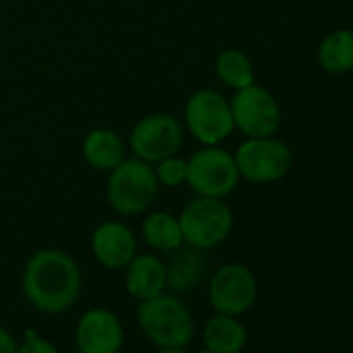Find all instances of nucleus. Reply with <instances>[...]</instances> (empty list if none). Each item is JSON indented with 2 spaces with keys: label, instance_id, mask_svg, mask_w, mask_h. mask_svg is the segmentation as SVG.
<instances>
[{
  "label": "nucleus",
  "instance_id": "f257e3e1",
  "mask_svg": "<svg viewBox=\"0 0 353 353\" xmlns=\"http://www.w3.org/2000/svg\"><path fill=\"white\" fill-rule=\"evenodd\" d=\"M23 291L38 310L59 314L79 297L81 272L69 254L42 250L26 266Z\"/></svg>",
  "mask_w": 353,
  "mask_h": 353
},
{
  "label": "nucleus",
  "instance_id": "f03ea898",
  "mask_svg": "<svg viewBox=\"0 0 353 353\" xmlns=\"http://www.w3.org/2000/svg\"><path fill=\"white\" fill-rule=\"evenodd\" d=\"M137 318L143 332L158 347H183L194 334V324L188 307L170 295L143 299L137 307Z\"/></svg>",
  "mask_w": 353,
  "mask_h": 353
},
{
  "label": "nucleus",
  "instance_id": "7ed1b4c3",
  "mask_svg": "<svg viewBox=\"0 0 353 353\" xmlns=\"http://www.w3.org/2000/svg\"><path fill=\"white\" fill-rule=\"evenodd\" d=\"M158 190V179L152 166L141 158L123 160L110 170L108 202L121 214H139L150 208Z\"/></svg>",
  "mask_w": 353,
  "mask_h": 353
},
{
  "label": "nucleus",
  "instance_id": "20e7f679",
  "mask_svg": "<svg viewBox=\"0 0 353 353\" xmlns=\"http://www.w3.org/2000/svg\"><path fill=\"white\" fill-rule=\"evenodd\" d=\"M183 241L196 250H210L227 239L233 227L231 208L221 198L200 196L188 204L179 216Z\"/></svg>",
  "mask_w": 353,
  "mask_h": 353
},
{
  "label": "nucleus",
  "instance_id": "39448f33",
  "mask_svg": "<svg viewBox=\"0 0 353 353\" xmlns=\"http://www.w3.org/2000/svg\"><path fill=\"white\" fill-rule=\"evenodd\" d=\"M185 181L204 198H225L239 181L235 156L221 148H204L188 160Z\"/></svg>",
  "mask_w": 353,
  "mask_h": 353
},
{
  "label": "nucleus",
  "instance_id": "423d86ee",
  "mask_svg": "<svg viewBox=\"0 0 353 353\" xmlns=\"http://www.w3.org/2000/svg\"><path fill=\"white\" fill-rule=\"evenodd\" d=\"M237 170L254 183H270L285 176L291 168V150L272 137H250L235 154Z\"/></svg>",
  "mask_w": 353,
  "mask_h": 353
},
{
  "label": "nucleus",
  "instance_id": "0eeeda50",
  "mask_svg": "<svg viewBox=\"0 0 353 353\" xmlns=\"http://www.w3.org/2000/svg\"><path fill=\"white\" fill-rule=\"evenodd\" d=\"M185 123L192 135L206 145L227 139L235 127L231 104L214 90H202L190 98L185 106Z\"/></svg>",
  "mask_w": 353,
  "mask_h": 353
},
{
  "label": "nucleus",
  "instance_id": "6e6552de",
  "mask_svg": "<svg viewBox=\"0 0 353 353\" xmlns=\"http://www.w3.org/2000/svg\"><path fill=\"white\" fill-rule=\"evenodd\" d=\"M233 123L248 137H270L281 125V108L270 92L252 83L237 90L229 102Z\"/></svg>",
  "mask_w": 353,
  "mask_h": 353
},
{
  "label": "nucleus",
  "instance_id": "1a4fd4ad",
  "mask_svg": "<svg viewBox=\"0 0 353 353\" xmlns=\"http://www.w3.org/2000/svg\"><path fill=\"white\" fill-rule=\"evenodd\" d=\"M183 129L170 114H150L141 119L131 131L129 143L137 158L145 162H160L174 156L181 148Z\"/></svg>",
  "mask_w": 353,
  "mask_h": 353
},
{
  "label": "nucleus",
  "instance_id": "9d476101",
  "mask_svg": "<svg viewBox=\"0 0 353 353\" xmlns=\"http://www.w3.org/2000/svg\"><path fill=\"white\" fill-rule=\"evenodd\" d=\"M258 295L256 276L241 264L223 266L210 283V301L219 314L239 316L245 314Z\"/></svg>",
  "mask_w": 353,
  "mask_h": 353
},
{
  "label": "nucleus",
  "instance_id": "9b49d317",
  "mask_svg": "<svg viewBox=\"0 0 353 353\" xmlns=\"http://www.w3.org/2000/svg\"><path fill=\"white\" fill-rule=\"evenodd\" d=\"M123 326L108 310H90L77 326L79 353H119Z\"/></svg>",
  "mask_w": 353,
  "mask_h": 353
},
{
  "label": "nucleus",
  "instance_id": "f8f14e48",
  "mask_svg": "<svg viewBox=\"0 0 353 353\" xmlns=\"http://www.w3.org/2000/svg\"><path fill=\"white\" fill-rule=\"evenodd\" d=\"M92 250L98 262L110 270L125 268L135 256V237L121 223H104L94 231Z\"/></svg>",
  "mask_w": 353,
  "mask_h": 353
},
{
  "label": "nucleus",
  "instance_id": "ddd939ff",
  "mask_svg": "<svg viewBox=\"0 0 353 353\" xmlns=\"http://www.w3.org/2000/svg\"><path fill=\"white\" fill-rule=\"evenodd\" d=\"M127 291L137 299H152L162 293L166 285V266L150 254L133 256L127 264Z\"/></svg>",
  "mask_w": 353,
  "mask_h": 353
},
{
  "label": "nucleus",
  "instance_id": "4468645a",
  "mask_svg": "<svg viewBox=\"0 0 353 353\" xmlns=\"http://www.w3.org/2000/svg\"><path fill=\"white\" fill-rule=\"evenodd\" d=\"M85 160L98 170H112L125 160V148L119 135L110 129H96L83 143Z\"/></svg>",
  "mask_w": 353,
  "mask_h": 353
},
{
  "label": "nucleus",
  "instance_id": "2eb2a0df",
  "mask_svg": "<svg viewBox=\"0 0 353 353\" xmlns=\"http://www.w3.org/2000/svg\"><path fill=\"white\" fill-rule=\"evenodd\" d=\"M245 328L227 314L214 316L204 328V341L212 353H239L245 345Z\"/></svg>",
  "mask_w": 353,
  "mask_h": 353
},
{
  "label": "nucleus",
  "instance_id": "dca6fc26",
  "mask_svg": "<svg viewBox=\"0 0 353 353\" xmlns=\"http://www.w3.org/2000/svg\"><path fill=\"white\" fill-rule=\"evenodd\" d=\"M318 63L328 73H347L353 69V32L336 30L328 34L318 48Z\"/></svg>",
  "mask_w": 353,
  "mask_h": 353
},
{
  "label": "nucleus",
  "instance_id": "f3484780",
  "mask_svg": "<svg viewBox=\"0 0 353 353\" xmlns=\"http://www.w3.org/2000/svg\"><path fill=\"white\" fill-rule=\"evenodd\" d=\"M143 239L148 245L160 252L179 250L183 243V233L179 219H174L166 212H154L143 223Z\"/></svg>",
  "mask_w": 353,
  "mask_h": 353
},
{
  "label": "nucleus",
  "instance_id": "a211bd4d",
  "mask_svg": "<svg viewBox=\"0 0 353 353\" xmlns=\"http://www.w3.org/2000/svg\"><path fill=\"white\" fill-rule=\"evenodd\" d=\"M202 272H204L202 256L196 252V248L185 250V252H179L172 258V262L166 270V283L174 291H188L200 281Z\"/></svg>",
  "mask_w": 353,
  "mask_h": 353
},
{
  "label": "nucleus",
  "instance_id": "6ab92c4d",
  "mask_svg": "<svg viewBox=\"0 0 353 353\" xmlns=\"http://www.w3.org/2000/svg\"><path fill=\"white\" fill-rule=\"evenodd\" d=\"M216 73L227 85H231L235 90H241V88H248V85L254 83L252 63L239 50L221 52L219 59H216Z\"/></svg>",
  "mask_w": 353,
  "mask_h": 353
},
{
  "label": "nucleus",
  "instance_id": "aec40b11",
  "mask_svg": "<svg viewBox=\"0 0 353 353\" xmlns=\"http://www.w3.org/2000/svg\"><path fill=\"white\" fill-rule=\"evenodd\" d=\"M188 176V162L176 158V156H168L164 160L158 162V168H156V179L162 181L164 185L168 188H176L185 181Z\"/></svg>",
  "mask_w": 353,
  "mask_h": 353
},
{
  "label": "nucleus",
  "instance_id": "412c9836",
  "mask_svg": "<svg viewBox=\"0 0 353 353\" xmlns=\"http://www.w3.org/2000/svg\"><path fill=\"white\" fill-rule=\"evenodd\" d=\"M17 353H59V351H57V347H52V343H48V341L36 336V339L26 341V343L17 349Z\"/></svg>",
  "mask_w": 353,
  "mask_h": 353
},
{
  "label": "nucleus",
  "instance_id": "4be33fe9",
  "mask_svg": "<svg viewBox=\"0 0 353 353\" xmlns=\"http://www.w3.org/2000/svg\"><path fill=\"white\" fill-rule=\"evenodd\" d=\"M0 353H17V343L5 328H0Z\"/></svg>",
  "mask_w": 353,
  "mask_h": 353
},
{
  "label": "nucleus",
  "instance_id": "5701e85b",
  "mask_svg": "<svg viewBox=\"0 0 353 353\" xmlns=\"http://www.w3.org/2000/svg\"><path fill=\"white\" fill-rule=\"evenodd\" d=\"M160 353H183V351H181V347H164Z\"/></svg>",
  "mask_w": 353,
  "mask_h": 353
},
{
  "label": "nucleus",
  "instance_id": "b1692460",
  "mask_svg": "<svg viewBox=\"0 0 353 353\" xmlns=\"http://www.w3.org/2000/svg\"><path fill=\"white\" fill-rule=\"evenodd\" d=\"M200 353H212V351H200Z\"/></svg>",
  "mask_w": 353,
  "mask_h": 353
}]
</instances>
